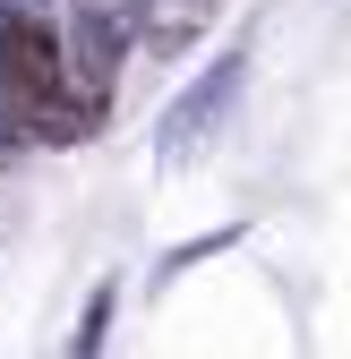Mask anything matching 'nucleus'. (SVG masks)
I'll return each instance as SVG.
<instances>
[{
    "mask_svg": "<svg viewBox=\"0 0 351 359\" xmlns=\"http://www.w3.org/2000/svg\"><path fill=\"white\" fill-rule=\"evenodd\" d=\"M0 95H9V120H26L43 146H77V137H95L103 128V86L69 69L60 52V34L43 26V18H0Z\"/></svg>",
    "mask_w": 351,
    "mask_h": 359,
    "instance_id": "obj_1",
    "label": "nucleus"
},
{
    "mask_svg": "<svg viewBox=\"0 0 351 359\" xmlns=\"http://www.w3.org/2000/svg\"><path fill=\"white\" fill-rule=\"evenodd\" d=\"M232 86H240V60H223L214 77H197V95H180V103H171V120H163V163L197 154V137L214 128V111L232 103Z\"/></svg>",
    "mask_w": 351,
    "mask_h": 359,
    "instance_id": "obj_2",
    "label": "nucleus"
}]
</instances>
